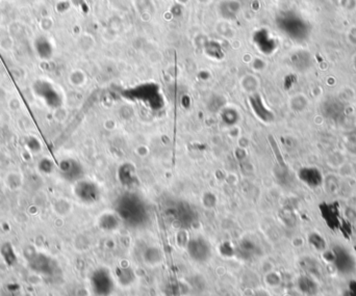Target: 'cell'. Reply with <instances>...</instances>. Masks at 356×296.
<instances>
[{"instance_id":"7","label":"cell","mask_w":356,"mask_h":296,"mask_svg":"<svg viewBox=\"0 0 356 296\" xmlns=\"http://www.w3.org/2000/svg\"><path fill=\"white\" fill-rule=\"evenodd\" d=\"M59 173L61 177L70 183H76L84 179L85 169L83 164L73 158H67L59 164Z\"/></svg>"},{"instance_id":"13","label":"cell","mask_w":356,"mask_h":296,"mask_svg":"<svg viewBox=\"0 0 356 296\" xmlns=\"http://www.w3.org/2000/svg\"><path fill=\"white\" fill-rule=\"evenodd\" d=\"M121 221L118 218V215L113 214H104L101 216V219L99 221V224L101 226V229L106 231H113L116 230L118 225L120 224Z\"/></svg>"},{"instance_id":"19","label":"cell","mask_w":356,"mask_h":296,"mask_svg":"<svg viewBox=\"0 0 356 296\" xmlns=\"http://www.w3.org/2000/svg\"><path fill=\"white\" fill-rule=\"evenodd\" d=\"M3 188H2V184H1V181H0V196H1L2 195V192H3V190H2Z\"/></svg>"},{"instance_id":"15","label":"cell","mask_w":356,"mask_h":296,"mask_svg":"<svg viewBox=\"0 0 356 296\" xmlns=\"http://www.w3.org/2000/svg\"><path fill=\"white\" fill-rule=\"evenodd\" d=\"M0 253H1L2 258L4 259L6 264L12 266L17 262V256H16V254L14 252V248L9 243L3 244L1 249H0Z\"/></svg>"},{"instance_id":"9","label":"cell","mask_w":356,"mask_h":296,"mask_svg":"<svg viewBox=\"0 0 356 296\" xmlns=\"http://www.w3.org/2000/svg\"><path fill=\"white\" fill-rule=\"evenodd\" d=\"M299 178L310 187H317L323 181V177H322L320 170L315 167H304L300 169Z\"/></svg>"},{"instance_id":"3","label":"cell","mask_w":356,"mask_h":296,"mask_svg":"<svg viewBox=\"0 0 356 296\" xmlns=\"http://www.w3.org/2000/svg\"><path fill=\"white\" fill-rule=\"evenodd\" d=\"M93 291L98 296L112 295L115 289V283L112 273L106 268L96 269L91 277Z\"/></svg>"},{"instance_id":"8","label":"cell","mask_w":356,"mask_h":296,"mask_svg":"<svg viewBox=\"0 0 356 296\" xmlns=\"http://www.w3.org/2000/svg\"><path fill=\"white\" fill-rule=\"evenodd\" d=\"M27 260L31 269L40 275L51 276L57 270V264H55L54 260L44 254L33 253L27 257Z\"/></svg>"},{"instance_id":"4","label":"cell","mask_w":356,"mask_h":296,"mask_svg":"<svg viewBox=\"0 0 356 296\" xmlns=\"http://www.w3.org/2000/svg\"><path fill=\"white\" fill-rule=\"evenodd\" d=\"M33 92L50 108H60L63 104V99L60 93L48 81L38 80L33 84Z\"/></svg>"},{"instance_id":"10","label":"cell","mask_w":356,"mask_h":296,"mask_svg":"<svg viewBox=\"0 0 356 296\" xmlns=\"http://www.w3.org/2000/svg\"><path fill=\"white\" fill-rule=\"evenodd\" d=\"M240 7V2L236 0H223L218 5L219 14L227 20L235 19L238 16Z\"/></svg>"},{"instance_id":"11","label":"cell","mask_w":356,"mask_h":296,"mask_svg":"<svg viewBox=\"0 0 356 296\" xmlns=\"http://www.w3.org/2000/svg\"><path fill=\"white\" fill-rule=\"evenodd\" d=\"M119 179L121 183L126 186H131L137 183V172L135 167L129 163H125L119 168Z\"/></svg>"},{"instance_id":"2","label":"cell","mask_w":356,"mask_h":296,"mask_svg":"<svg viewBox=\"0 0 356 296\" xmlns=\"http://www.w3.org/2000/svg\"><path fill=\"white\" fill-rule=\"evenodd\" d=\"M167 216L177 226L187 229L196 222V212L190 205L184 202H178L167 210Z\"/></svg>"},{"instance_id":"12","label":"cell","mask_w":356,"mask_h":296,"mask_svg":"<svg viewBox=\"0 0 356 296\" xmlns=\"http://www.w3.org/2000/svg\"><path fill=\"white\" fill-rule=\"evenodd\" d=\"M35 50L42 60H49L53 53L52 45L45 37H39L35 41Z\"/></svg>"},{"instance_id":"6","label":"cell","mask_w":356,"mask_h":296,"mask_svg":"<svg viewBox=\"0 0 356 296\" xmlns=\"http://www.w3.org/2000/svg\"><path fill=\"white\" fill-rule=\"evenodd\" d=\"M74 195L85 204H94L100 199V188L93 181L81 180L74 184Z\"/></svg>"},{"instance_id":"17","label":"cell","mask_w":356,"mask_h":296,"mask_svg":"<svg viewBox=\"0 0 356 296\" xmlns=\"http://www.w3.org/2000/svg\"><path fill=\"white\" fill-rule=\"evenodd\" d=\"M27 147L29 148V150H31L33 152H37L40 150L41 145L37 139L30 138L29 140H27Z\"/></svg>"},{"instance_id":"14","label":"cell","mask_w":356,"mask_h":296,"mask_svg":"<svg viewBox=\"0 0 356 296\" xmlns=\"http://www.w3.org/2000/svg\"><path fill=\"white\" fill-rule=\"evenodd\" d=\"M116 275L118 277L119 283H121L123 286H128L135 281V273L129 267H121L117 269Z\"/></svg>"},{"instance_id":"1","label":"cell","mask_w":356,"mask_h":296,"mask_svg":"<svg viewBox=\"0 0 356 296\" xmlns=\"http://www.w3.org/2000/svg\"><path fill=\"white\" fill-rule=\"evenodd\" d=\"M115 209L120 221L131 227L143 226L149 220L146 203L136 193L127 192L119 197Z\"/></svg>"},{"instance_id":"5","label":"cell","mask_w":356,"mask_h":296,"mask_svg":"<svg viewBox=\"0 0 356 296\" xmlns=\"http://www.w3.org/2000/svg\"><path fill=\"white\" fill-rule=\"evenodd\" d=\"M186 252L197 263H205L211 257V247L205 238L197 236L188 240Z\"/></svg>"},{"instance_id":"16","label":"cell","mask_w":356,"mask_h":296,"mask_svg":"<svg viewBox=\"0 0 356 296\" xmlns=\"http://www.w3.org/2000/svg\"><path fill=\"white\" fill-rule=\"evenodd\" d=\"M38 169L43 175H49L53 172L54 163L49 158H42L38 163Z\"/></svg>"},{"instance_id":"18","label":"cell","mask_w":356,"mask_h":296,"mask_svg":"<svg viewBox=\"0 0 356 296\" xmlns=\"http://www.w3.org/2000/svg\"><path fill=\"white\" fill-rule=\"evenodd\" d=\"M178 3H181V4H185L188 2V0H177Z\"/></svg>"}]
</instances>
